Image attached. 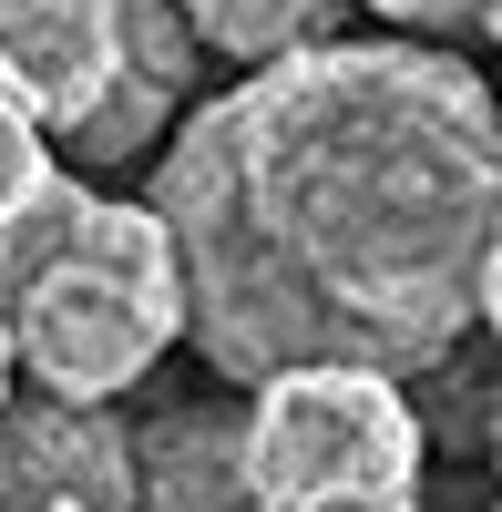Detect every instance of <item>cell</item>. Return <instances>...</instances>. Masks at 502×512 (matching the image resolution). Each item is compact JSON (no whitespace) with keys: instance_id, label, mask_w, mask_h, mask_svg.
<instances>
[{"instance_id":"11","label":"cell","mask_w":502,"mask_h":512,"mask_svg":"<svg viewBox=\"0 0 502 512\" xmlns=\"http://www.w3.org/2000/svg\"><path fill=\"white\" fill-rule=\"evenodd\" d=\"M359 11L400 21V41H462V31L492 21V0H359Z\"/></svg>"},{"instance_id":"8","label":"cell","mask_w":502,"mask_h":512,"mask_svg":"<svg viewBox=\"0 0 502 512\" xmlns=\"http://www.w3.org/2000/svg\"><path fill=\"white\" fill-rule=\"evenodd\" d=\"M339 11H349V0H175V21L195 31V52L236 62V72L339 41Z\"/></svg>"},{"instance_id":"3","label":"cell","mask_w":502,"mask_h":512,"mask_svg":"<svg viewBox=\"0 0 502 512\" xmlns=\"http://www.w3.org/2000/svg\"><path fill=\"white\" fill-rule=\"evenodd\" d=\"M431 431L380 369H277L236 410L246 512H421Z\"/></svg>"},{"instance_id":"6","label":"cell","mask_w":502,"mask_h":512,"mask_svg":"<svg viewBox=\"0 0 502 512\" xmlns=\"http://www.w3.org/2000/svg\"><path fill=\"white\" fill-rule=\"evenodd\" d=\"M113 41H123V0H0V82L52 144L82 134V113L103 103Z\"/></svg>"},{"instance_id":"4","label":"cell","mask_w":502,"mask_h":512,"mask_svg":"<svg viewBox=\"0 0 502 512\" xmlns=\"http://www.w3.org/2000/svg\"><path fill=\"white\" fill-rule=\"evenodd\" d=\"M134 512V431L113 410L21 390L0 410V512Z\"/></svg>"},{"instance_id":"12","label":"cell","mask_w":502,"mask_h":512,"mask_svg":"<svg viewBox=\"0 0 502 512\" xmlns=\"http://www.w3.org/2000/svg\"><path fill=\"white\" fill-rule=\"evenodd\" d=\"M21 400V369H11V328H0V410Z\"/></svg>"},{"instance_id":"1","label":"cell","mask_w":502,"mask_h":512,"mask_svg":"<svg viewBox=\"0 0 502 512\" xmlns=\"http://www.w3.org/2000/svg\"><path fill=\"white\" fill-rule=\"evenodd\" d=\"M144 216L175 246L195 359L236 390L441 369L492 318L502 123L451 41H318L164 134Z\"/></svg>"},{"instance_id":"7","label":"cell","mask_w":502,"mask_h":512,"mask_svg":"<svg viewBox=\"0 0 502 512\" xmlns=\"http://www.w3.org/2000/svg\"><path fill=\"white\" fill-rule=\"evenodd\" d=\"M134 512H246L236 410H175L134 431Z\"/></svg>"},{"instance_id":"5","label":"cell","mask_w":502,"mask_h":512,"mask_svg":"<svg viewBox=\"0 0 502 512\" xmlns=\"http://www.w3.org/2000/svg\"><path fill=\"white\" fill-rule=\"evenodd\" d=\"M195 31L175 21V0H123V41H113V82H103V103L82 113V134L52 144V164H134L154 134H175V123L195 113Z\"/></svg>"},{"instance_id":"13","label":"cell","mask_w":502,"mask_h":512,"mask_svg":"<svg viewBox=\"0 0 502 512\" xmlns=\"http://www.w3.org/2000/svg\"><path fill=\"white\" fill-rule=\"evenodd\" d=\"M72 512H82V502H72Z\"/></svg>"},{"instance_id":"2","label":"cell","mask_w":502,"mask_h":512,"mask_svg":"<svg viewBox=\"0 0 502 512\" xmlns=\"http://www.w3.org/2000/svg\"><path fill=\"white\" fill-rule=\"evenodd\" d=\"M11 328V369L41 400L72 410H113L154 359L185 338V287H175V246L144 205L93 195L72 216V236L21 277V297L0 308Z\"/></svg>"},{"instance_id":"10","label":"cell","mask_w":502,"mask_h":512,"mask_svg":"<svg viewBox=\"0 0 502 512\" xmlns=\"http://www.w3.org/2000/svg\"><path fill=\"white\" fill-rule=\"evenodd\" d=\"M52 175H62V164H52V134H41V123L21 113V93L0 82V216H21Z\"/></svg>"},{"instance_id":"9","label":"cell","mask_w":502,"mask_h":512,"mask_svg":"<svg viewBox=\"0 0 502 512\" xmlns=\"http://www.w3.org/2000/svg\"><path fill=\"white\" fill-rule=\"evenodd\" d=\"M82 205H93V185H82V175H52V185L21 205V216H0V308H11V297H21V277H31L62 236H72V216H82Z\"/></svg>"}]
</instances>
